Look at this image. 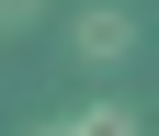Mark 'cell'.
Wrapping results in <instances>:
<instances>
[{
  "mask_svg": "<svg viewBox=\"0 0 159 136\" xmlns=\"http://www.w3.org/2000/svg\"><path fill=\"white\" fill-rule=\"evenodd\" d=\"M80 57H91V68H114V57H136V11H80Z\"/></svg>",
  "mask_w": 159,
  "mask_h": 136,
  "instance_id": "cell-1",
  "label": "cell"
},
{
  "mask_svg": "<svg viewBox=\"0 0 159 136\" xmlns=\"http://www.w3.org/2000/svg\"><path fill=\"white\" fill-rule=\"evenodd\" d=\"M80 136H136V113H125V102H91V113H80Z\"/></svg>",
  "mask_w": 159,
  "mask_h": 136,
  "instance_id": "cell-2",
  "label": "cell"
},
{
  "mask_svg": "<svg viewBox=\"0 0 159 136\" xmlns=\"http://www.w3.org/2000/svg\"><path fill=\"white\" fill-rule=\"evenodd\" d=\"M34 11H46V0H0V34H23V23H34Z\"/></svg>",
  "mask_w": 159,
  "mask_h": 136,
  "instance_id": "cell-3",
  "label": "cell"
},
{
  "mask_svg": "<svg viewBox=\"0 0 159 136\" xmlns=\"http://www.w3.org/2000/svg\"><path fill=\"white\" fill-rule=\"evenodd\" d=\"M46 136H80V125H46Z\"/></svg>",
  "mask_w": 159,
  "mask_h": 136,
  "instance_id": "cell-4",
  "label": "cell"
}]
</instances>
